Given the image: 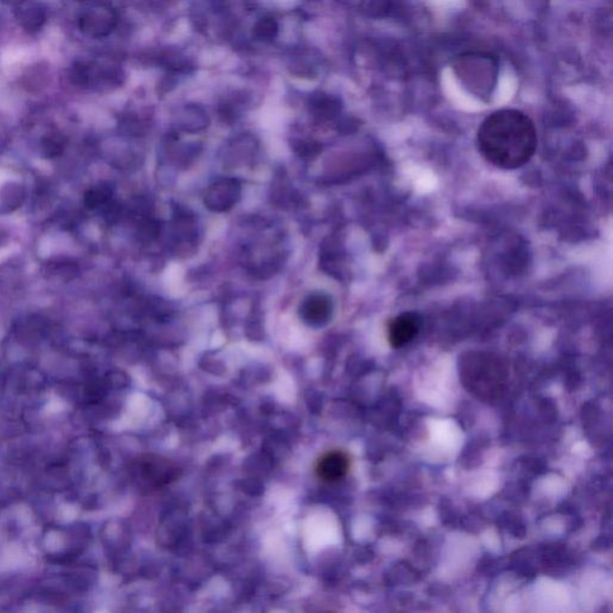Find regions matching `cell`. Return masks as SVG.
Here are the masks:
<instances>
[{
  "instance_id": "obj_7",
  "label": "cell",
  "mask_w": 613,
  "mask_h": 613,
  "mask_svg": "<svg viewBox=\"0 0 613 613\" xmlns=\"http://www.w3.org/2000/svg\"><path fill=\"white\" fill-rule=\"evenodd\" d=\"M23 26L28 30H37L45 22V14L39 9H29L23 14Z\"/></svg>"
},
{
  "instance_id": "obj_10",
  "label": "cell",
  "mask_w": 613,
  "mask_h": 613,
  "mask_svg": "<svg viewBox=\"0 0 613 613\" xmlns=\"http://www.w3.org/2000/svg\"><path fill=\"white\" fill-rule=\"evenodd\" d=\"M319 149L320 148L315 143H303L299 147L301 155L303 156H314L318 153Z\"/></svg>"
},
{
  "instance_id": "obj_8",
  "label": "cell",
  "mask_w": 613,
  "mask_h": 613,
  "mask_svg": "<svg viewBox=\"0 0 613 613\" xmlns=\"http://www.w3.org/2000/svg\"><path fill=\"white\" fill-rule=\"evenodd\" d=\"M312 111L315 114V117H331L336 113V107L331 100L319 97L318 100H314L312 103Z\"/></svg>"
},
{
  "instance_id": "obj_3",
  "label": "cell",
  "mask_w": 613,
  "mask_h": 613,
  "mask_svg": "<svg viewBox=\"0 0 613 613\" xmlns=\"http://www.w3.org/2000/svg\"><path fill=\"white\" fill-rule=\"evenodd\" d=\"M422 319L417 313L400 314L388 325V341L394 349L403 348L411 343L419 333Z\"/></svg>"
},
{
  "instance_id": "obj_4",
  "label": "cell",
  "mask_w": 613,
  "mask_h": 613,
  "mask_svg": "<svg viewBox=\"0 0 613 613\" xmlns=\"http://www.w3.org/2000/svg\"><path fill=\"white\" fill-rule=\"evenodd\" d=\"M349 470V455L341 449H333L325 453L315 466L317 475L326 483L339 482L348 475Z\"/></svg>"
},
{
  "instance_id": "obj_6",
  "label": "cell",
  "mask_w": 613,
  "mask_h": 613,
  "mask_svg": "<svg viewBox=\"0 0 613 613\" xmlns=\"http://www.w3.org/2000/svg\"><path fill=\"white\" fill-rule=\"evenodd\" d=\"M256 37H259L261 40H273L278 32V26L276 21H273L272 18H265L261 19L256 26L254 29Z\"/></svg>"
},
{
  "instance_id": "obj_5",
  "label": "cell",
  "mask_w": 613,
  "mask_h": 613,
  "mask_svg": "<svg viewBox=\"0 0 613 613\" xmlns=\"http://www.w3.org/2000/svg\"><path fill=\"white\" fill-rule=\"evenodd\" d=\"M332 310L331 299L325 294L315 292L307 296L301 303L300 317L309 326L320 327L330 321Z\"/></svg>"
},
{
  "instance_id": "obj_9",
  "label": "cell",
  "mask_w": 613,
  "mask_h": 613,
  "mask_svg": "<svg viewBox=\"0 0 613 613\" xmlns=\"http://www.w3.org/2000/svg\"><path fill=\"white\" fill-rule=\"evenodd\" d=\"M109 198H111V192L108 191L107 188H99V189H93L86 194V202L90 207H96V206L104 204Z\"/></svg>"
},
{
  "instance_id": "obj_1",
  "label": "cell",
  "mask_w": 613,
  "mask_h": 613,
  "mask_svg": "<svg viewBox=\"0 0 613 613\" xmlns=\"http://www.w3.org/2000/svg\"><path fill=\"white\" fill-rule=\"evenodd\" d=\"M477 144L487 161L511 171L525 166L532 158L537 149V131L525 113L501 109L479 126Z\"/></svg>"
},
{
  "instance_id": "obj_2",
  "label": "cell",
  "mask_w": 613,
  "mask_h": 613,
  "mask_svg": "<svg viewBox=\"0 0 613 613\" xmlns=\"http://www.w3.org/2000/svg\"><path fill=\"white\" fill-rule=\"evenodd\" d=\"M241 197V185L236 179L223 178L207 188L204 204L214 212H224L233 207Z\"/></svg>"
}]
</instances>
